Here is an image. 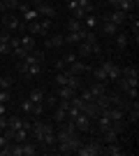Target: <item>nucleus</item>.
I'll list each match as a JSON object with an SVG mask.
<instances>
[{
  "label": "nucleus",
  "mask_w": 139,
  "mask_h": 156,
  "mask_svg": "<svg viewBox=\"0 0 139 156\" xmlns=\"http://www.w3.org/2000/svg\"><path fill=\"white\" fill-rule=\"evenodd\" d=\"M0 28L2 30H7V33H16V30H26V23L19 19V16H14L12 12H5L2 16H0Z\"/></svg>",
  "instance_id": "nucleus-1"
},
{
  "label": "nucleus",
  "mask_w": 139,
  "mask_h": 156,
  "mask_svg": "<svg viewBox=\"0 0 139 156\" xmlns=\"http://www.w3.org/2000/svg\"><path fill=\"white\" fill-rule=\"evenodd\" d=\"M74 154L79 156H102V142L100 140H91V142H81Z\"/></svg>",
  "instance_id": "nucleus-2"
},
{
  "label": "nucleus",
  "mask_w": 139,
  "mask_h": 156,
  "mask_svg": "<svg viewBox=\"0 0 139 156\" xmlns=\"http://www.w3.org/2000/svg\"><path fill=\"white\" fill-rule=\"evenodd\" d=\"M100 19H107V21H111V23H116L118 28H123L127 23V21L132 19V14H125L123 9H111V12H107V14H102Z\"/></svg>",
  "instance_id": "nucleus-3"
},
{
  "label": "nucleus",
  "mask_w": 139,
  "mask_h": 156,
  "mask_svg": "<svg viewBox=\"0 0 139 156\" xmlns=\"http://www.w3.org/2000/svg\"><path fill=\"white\" fill-rule=\"evenodd\" d=\"M53 128V124H46V121H33V126H30V135H33V142L40 147V142H42V137H44V133L46 130H51Z\"/></svg>",
  "instance_id": "nucleus-4"
},
{
  "label": "nucleus",
  "mask_w": 139,
  "mask_h": 156,
  "mask_svg": "<svg viewBox=\"0 0 139 156\" xmlns=\"http://www.w3.org/2000/svg\"><path fill=\"white\" fill-rule=\"evenodd\" d=\"M30 7H35V12L40 14V19H56V7L51 2H46V0H42L37 5H30Z\"/></svg>",
  "instance_id": "nucleus-5"
},
{
  "label": "nucleus",
  "mask_w": 139,
  "mask_h": 156,
  "mask_svg": "<svg viewBox=\"0 0 139 156\" xmlns=\"http://www.w3.org/2000/svg\"><path fill=\"white\" fill-rule=\"evenodd\" d=\"M72 121H74V126H77V130H79V133H91V130H93V119H88L84 112H79Z\"/></svg>",
  "instance_id": "nucleus-6"
},
{
  "label": "nucleus",
  "mask_w": 139,
  "mask_h": 156,
  "mask_svg": "<svg viewBox=\"0 0 139 156\" xmlns=\"http://www.w3.org/2000/svg\"><path fill=\"white\" fill-rule=\"evenodd\" d=\"M21 14H23V23H33V21L40 19V14L35 12V7H30L28 2H19V7H16Z\"/></svg>",
  "instance_id": "nucleus-7"
},
{
  "label": "nucleus",
  "mask_w": 139,
  "mask_h": 156,
  "mask_svg": "<svg viewBox=\"0 0 139 156\" xmlns=\"http://www.w3.org/2000/svg\"><path fill=\"white\" fill-rule=\"evenodd\" d=\"M102 68H104V72H107V79L109 82H116V79L121 77V65H116L114 61H102Z\"/></svg>",
  "instance_id": "nucleus-8"
},
{
  "label": "nucleus",
  "mask_w": 139,
  "mask_h": 156,
  "mask_svg": "<svg viewBox=\"0 0 139 156\" xmlns=\"http://www.w3.org/2000/svg\"><path fill=\"white\" fill-rule=\"evenodd\" d=\"M9 37L12 33L0 30V56H12V47H9Z\"/></svg>",
  "instance_id": "nucleus-9"
},
{
  "label": "nucleus",
  "mask_w": 139,
  "mask_h": 156,
  "mask_svg": "<svg viewBox=\"0 0 139 156\" xmlns=\"http://www.w3.org/2000/svg\"><path fill=\"white\" fill-rule=\"evenodd\" d=\"M88 70H91V65L81 63L79 58H77V61H72V63H67V68H65V72H67V75H81V72H88Z\"/></svg>",
  "instance_id": "nucleus-10"
},
{
  "label": "nucleus",
  "mask_w": 139,
  "mask_h": 156,
  "mask_svg": "<svg viewBox=\"0 0 139 156\" xmlns=\"http://www.w3.org/2000/svg\"><path fill=\"white\" fill-rule=\"evenodd\" d=\"M116 82H118L121 91L125 93L127 89H137V84H139V77H125V75H121V77L116 79Z\"/></svg>",
  "instance_id": "nucleus-11"
},
{
  "label": "nucleus",
  "mask_w": 139,
  "mask_h": 156,
  "mask_svg": "<svg viewBox=\"0 0 139 156\" xmlns=\"http://www.w3.org/2000/svg\"><path fill=\"white\" fill-rule=\"evenodd\" d=\"M123 147L118 142H109V144H102V156H123Z\"/></svg>",
  "instance_id": "nucleus-12"
},
{
  "label": "nucleus",
  "mask_w": 139,
  "mask_h": 156,
  "mask_svg": "<svg viewBox=\"0 0 139 156\" xmlns=\"http://www.w3.org/2000/svg\"><path fill=\"white\" fill-rule=\"evenodd\" d=\"M88 91L93 93V100L98 96H104V93H109V82H95L93 86H88Z\"/></svg>",
  "instance_id": "nucleus-13"
},
{
  "label": "nucleus",
  "mask_w": 139,
  "mask_h": 156,
  "mask_svg": "<svg viewBox=\"0 0 139 156\" xmlns=\"http://www.w3.org/2000/svg\"><path fill=\"white\" fill-rule=\"evenodd\" d=\"M98 21H100V28H102V33H104V35H109V37H114V35L121 30L116 23H111V21H107V19H98Z\"/></svg>",
  "instance_id": "nucleus-14"
},
{
  "label": "nucleus",
  "mask_w": 139,
  "mask_h": 156,
  "mask_svg": "<svg viewBox=\"0 0 139 156\" xmlns=\"http://www.w3.org/2000/svg\"><path fill=\"white\" fill-rule=\"evenodd\" d=\"M63 44H65V37H63V35H51V37L44 40V47H46V49H60Z\"/></svg>",
  "instance_id": "nucleus-15"
},
{
  "label": "nucleus",
  "mask_w": 139,
  "mask_h": 156,
  "mask_svg": "<svg viewBox=\"0 0 139 156\" xmlns=\"http://www.w3.org/2000/svg\"><path fill=\"white\" fill-rule=\"evenodd\" d=\"M35 154H40V147H37L35 142L26 140V142L21 144V156H35Z\"/></svg>",
  "instance_id": "nucleus-16"
},
{
  "label": "nucleus",
  "mask_w": 139,
  "mask_h": 156,
  "mask_svg": "<svg viewBox=\"0 0 139 156\" xmlns=\"http://www.w3.org/2000/svg\"><path fill=\"white\" fill-rule=\"evenodd\" d=\"M79 91H74V89H70V86H58V91H56V96H58V100H70L72 96H77Z\"/></svg>",
  "instance_id": "nucleus-17"
},
{
  "label": "nucleus",
  "mask_w": 139,
  "mask_h": 156,
  "mask_svg": "<svg viewBox=\"0 0 139 156\" xmlns=\"http://www.w3.org/2000/svg\"><path fill=\"white\" fill-rule=\"evenodd\" d=\"M21 49H23L26 54L35 51V37L33 35H23V37H21Z\"/></svg>",
  "instance_id": "nucleus-18"
},
{
  "label": "nucleus",
  "mask_w": 139,
  "mask_h": 156,
  "mask_svg": "<svg viewBox=\"0 0 139 156\" xmlns=\"http://www.w3.org/2000/svg\"><path fill=\"white\" fill-rule=\"evenodd\" d=\"M44 96L46 93L42 91V89H33V91L28 93V100H33L35 105H44Z\"/></svg>",
  "instance_id": "nucleus-19"
},
{
  "label": "nucleus",
  "mask_w": 139,
  "mask_h": 156,
  "mask_svg": "<svg viewBox=\"0 0 139 156\" xmlns=\"http://www.w3.org/2000/svg\"><path fill=\"white\" fill-rule=\"evenodd\" d=\"M114 37H116V49H118V51H125V47H127V33L118 30Z\"/></svg>",
  "instance_id": "nucleus-20"
},
{
  "label": "nucleus",
  "mask_w": 139,
  "mask_h": 156,
  "mask_svg": "<svg viewBox=\"0 0 139 156\" xmlns=\"http://www.w3.org/2000/svg\"><path fill=\"white\" fill-rule=\"evenodd\" d=\"M51 26H53V19H40V35L42 37H49Z\"/></svg>",
  "instance_id": "nucleus-21"
},
{
  "label": "nucleus",
  "mask_w": 139,
  "mask_h": 156,
  "mask_svg": "<svg viewBox=\"0 0 139 156\" xmlns=\"http://www.w3.org/2000/svg\"><path fill=\"white\" fill-rule=\"evenodd\" d=\"M7 128H12V130H19V128H23V119L21 117H7Z\"/></svg>",
  "instance_id": "nucleus-22"
},
{
  "label": "nucleus",
  "mask_w": 139,
  "mask_h": 156,
  "mask_svg": "<svg viewBox=\"0 0 139 156\" xmlns=\"http://www.w3.org/2000/svg\"><path fill=\"white\" fill-rule=\"evenodd\" d=\"M63 37H65V44H79L81 40H84V35L81 33H65Z\"/></svg>",
  "instance_id": "nucleus-23"
},
{
  "label": "nucleus",
  "mask_w": 139,
  "mask_h": 156,
  "mask_svg": "<svg viewBox=\"0 0 139 156\" xmlns=\"http://www.w3.org/2000/svg\"><path fill=\"white\" fill-rule=\"evenodd\" d=\"M81 23H84L88 30H95V26H98V16H95V14H86V16L81 19Z\"/></svg>",
  "instance_id": "nucleus-24"
},
{
  "label": "nucleus",
  "mask_w": 139,
  "mask_h": 156,
  "mask_svg": "<svg viewBox=\"0 0 139 156\" xmlns=\"http://www.w3.org/2000/svg\"><path fill=\"white\" fill-rule=\"evenodd\" d=\"M93 70V77H95V82H109L107 79V72H104V68L102 65H98V68H91Z\"/></svg>",
  "instance_id": "nucleus-25"
},
{
  "label": "nucleus",
  "mask_w": 139,
  "mask_h": 156,
  "mask_svg": "<svg viewBox=\"0 0 139 156\" xmlns=\"http://www.w3.org/2000/svg\"><path fill=\"white\" fill-rule=\"evenodd\" d=\"M28 135H30V133H28L26 128H19V130H14L12 142H26V140H28Z\"/></svg>",
  "instance_id": "nucleus-26"
},
{
  "label": "nucleus",
  "mask_w": 139,
  "mask_h": 156,
  "mask_svg": "<svg viewBox=\"0 0 139 156\" xmlns=\"http://www.w3.org/2000/svg\"><path fill=\"white\" fill-rule=\"evenodd\" d=\"M91 54H93V47L81 40V42H79V54H77V56H91Z\"/></svg>",
  "instance_id": "nucleus-27"
},
{
  "label": "nucleus",
  "mask_w": 139,
  "mask_h": 156,
  "mask_svg": "<svg viewBox=\"0 0 139 156\" xmlns=\"http://www.w3.org/2000/svg\"><path fill=\"white\" fill-rule=\"evenodd\" d=\"M67 79H70L67 72H58L56 75V86H67Z\"/></svg>",
  "instance_id": "nucleus-28"
},
{
  "label": "nucleus",
  "mask_w": 139,
  "mask_h": 156,
  "mask_svg": "<svg viewBox=\"0 0 139 156\" xmlns=\"http://www.w3.org/2000/svg\"><path fill=\"white\" fill-rule=\"evenodd\" d=\"M33 107H35V103H33V100H28V98H26V100H21V110H23V112L33 114Z\"/></svg>",
  "instance_id": "nucleus-29"
},
{
  "label": "nucleus",
  "mask_w": 139,
  "mask_h": 156,
  "mask_svg": "<svg viewBox=\"0 0 139 156\" xmlns=\"http://www.w3.org/2000/svg\"><path fill=\"white\" fill-rule=\"evenodd\" d=\"M12 84H14L12 77H2V75H0V91H2V89H9Z\"/></svg>",
  "instance_id": "nucleus-30"
},
{
  "label": "nucleus",
  "mask_w": 139,
  "mask_h": 156,
  "mask_svg": "<svg viewBox=\"0 0 139 156\" xmlns=\"http://www.w3.org/2000/svg\"><path fill=\"white\" fill-rule=\"evenodd\" d=\"M9 100H12V93H9V89H2V91H0V103H9Z\"/></svg>",
  "instance_id": "nucleus-31"
},
{
  "label": "nucleus",
  "mask_w": 139,
  "mask_h": 156,
  "mask_svg": "<svg viewBox=\"0 0 139 156\" xmlns=\"http://www.w3.org/2000/svg\"><path fill=\"white\" fill-rule=\"evenodd\" d=\"M56 103H58V96H44V105L46 107H56Z\"/></svg>",
  "instance_id": "nucleus-32"
},
{
  "label": "nucleus",
  "mask_w": 139,
  "mask_h": 156,
  "mask_svg": "<svg viewBox=\"0 0 139 156\" xmlns=\"http://www.w3.org/2000/svg\"><path fill=\"white\" fill-rule=\"evenodd\" d=\"M2 2H5L7 12H12V9H16V7H19V0H2Z\"/></svg>",
  "instance_id": "nucleus-33"
},
{
  "label": "nucleus",
  "mask_w": 139,
  "mask_h": 156,
  "mask_svg": "<svg viewBox=\"0 0 139 156\" xmlns=\"http://www.w3.org/2000/svg\"><path fill=\"white\" fill-rule=\"evenodd\" d=\"M130 28H132V33H134V42L139 40V21L134 19V21H130Z\"/></svg>",
  "instance_id": "nucleus-34"
},
{
  "label": "nucleus",
  "mask_w": 139,
  "mask_h": 156,
  "mask_svg": "<svg viewBox=\"0 0 139 156\" xmlns=\"http://www.w3.org/2000/svg\"><path fill=\"white\" fill-rule=\"evenodd\" d=\"M77 58H79V56H77L74 51H70V54H65V56H63V61H65V63H72V61H77Z\"/></svg>",
  "instance_id": "nucleus-35"
},
{
  "label": "nucleus",
  "mask_w": 139,
  "mask_h": 156,
  "mask_svg": "<svg viewBox=\"0 0 139 156\" xmlns=\"http://www.w3.org/2000/svg\"><path fill=\"white\" fill-rule=\"evenodd\" d=\"M65 5L70 7V9H77V0H65Z\"/></svg>",
  "instance_id": "nucleus-36"
},
{
  "label": "nucleus",
  "mask_w": 139,
  "mask_h": 156,
  "mask_svg": "<svg viewBox=\"0 0 139 156\" xmlns=\"http://www.w3.org/2000/svg\"><path fill=\"white\" fill-rule=\"evenodd\" d=\"M7 12V7H5V2H2V0H0V16H2V14Z\"/></svg>",
  "instance_id": "nucleus-37"
},
{
  "label": "nucleus",
  "mask_w": 139,
  "mask_h": 156,
  "mask_svg": "<svg viewBox=\"0 0 139 156\" xmlns=\"http://www.w3.org/2000/svg\"><path fill=\"white\" fill-rule=\"evenodd\" d=\"M30 2H33V5H37V2H42V0H30Z\"/></svg>",
  "instance_id": "nucleus-38"
},
{
  "label": "nucleus",
  "mask_w": 139,
  "mask_h": 156,
  "mask_svg": "<svg viewBox=\"0 0 139 156\" xmlns=\"http://www.w3.org/2000/svg\"><path fill=\"white\" fill-rule=\"evenodd\" d=\"M0 30H2V28H0Z\"/></svg>",
  "instance_id": "nucleus-39"
}]
</instances>
